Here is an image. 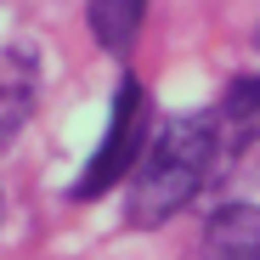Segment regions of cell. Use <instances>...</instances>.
<instances>
[{
    "label": "cell",
    "mask_w": 260,
    "mask_h": 260,
    "mask_svg": "<svg viewBox=\"0 0 260 260\" xmlns=\"http://www.w3.org/2000/svg\"><path fill=\"white\" fill-rule=\"evenodd\" d=\"M221 158H226V147H221V119L215 113L164 119V130L147 142V153L136 164V181H130V221L158 226L176 209H187L215 181V164Z\"/></svg>",
    "instance_id": "6da1fadb"
},
{
    "label": "cell",
    "mask_w": 260,
    "mask_h": 260,
    "mask_svg": "<svg viewBox=\"0 0 260 260\" xmlns=\"http://www.w3.org/2000/svg\"><path fill=\"white\" fill-rule=\"evenodd\" d=\"M142 153H147V96H142V85L124 74L119 91H113V113H108V130H102V147L91 153V170L79 176L74 198H79V204L102 198L124 170L142 164Z\"/></svg>",
    "instance_id": "7a4b0ae2"
},
{
    "label": "cell",
    "mask_w": 260,
    "mask_h": 260,
    "mask_svg": "<svg viewBox=\"0 0 260 260\" xmlns=\"http://www.w3.org/2000/svg\"><path fill=\"white\" fill-rule=\"evenodd\" d=\"M204 249L215 260H260V204H226L209 215Z\"/></svg>",
    "instance_id": "3957f363"
},
{
    "label": "cell",
    "mask_w": 260,
    "mask_h": 260,
    "mask_svg": "<svg viewBox=\"0 0 260 260\" xmlns=\"http://www.w3.org/2000/svg\"><path fill=\"white\" fill-rule=\"evenodd\" d=\"M147 0H91V34L102 51H130V40L142 28Z\"/></svg>",
    "instance_id": "277c9868"
}]
</instances>
